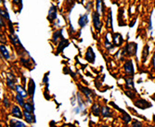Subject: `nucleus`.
Instances as JSON below:
<instances>
[{"mask_svg": "<svg viewBox=\"0 0 155 127\" xmlns=\"http://www.w3.org/2000/svg\"><path fill=\"white\" fill-rule=\"evenodd\" d=\"M137 45L134 42H130V43L126 44V46L124 47V48L123 49V53L122 55H128V56H136L137 54Z\"/></svg>", "mask_w": 155, "mask_h": 127, "instance_id": "f257e3e1", "label": "nucleus"}, {"mask_svg": "<svg viewBox=\"0 0 155 127\" xmlns=\"http://www.w3.org/2000/svg\"><path fill=\"white\" fill-rule=\"evenodd\" d=\"M92 21H93V26H94L95 29L97 32H101V27H102V23L101 21V16L98 15L97 11L92 12Z\"/></svg>", "mask_w": 155, "mask_h": 127, "instance_id": "f03ea898", "label": "nucleus"}, {"mask_svg": "<svg viewBox=\"0 0 155 127\" xmlns=\"http://www.w3.org/2000/svg\"><path fill=\"white\" fill-rule=\"evenodd\" d=\"M124 73L126 75L128 76H133L134 73H135V70H134V65H133V61L131 60H127L124 64Z\"/></svg>", "mask_w": 155, "mask_h": 127, "instance_id": "7ed1b4c3", "label": "nucleus"}, {"mask_svg": "<svg viewBox=\"0 0 155 127\" xmlns=\"http://www.w3.org/2000/svg\"><path fill=\"white\" fill-rule=\"evenodd\" d=\"M56 19H57V7L55 5H51L48 10V20L50 22H52Z\"/></svg>", "mask_w": 155, "mask_h": 127, "instance_id": "20e7f679", "label": "nucleus"}, {"mask_svg": "<svg viewBox=\"0 0 155 127\" xmlns=\"http://www.w3.org/2000/svg\"><path fill=\"white\" fill-rule=\"evenodd\" d=\"M86 60L89 62V63H94L95 62V60H96V55H95V52L93 50V48L91 47H89L87 50V53H86Z\"/></svg>", "mask_w": 155, "mask_h": 127, "instance_id": "39448f33", "label": "nucleus"}, {"mask_svg": "<svg viewBox=\"0 0 155 127\" xmlns=\"http://www.w3.org/2000/svg\"><path fill=\"white\" fill-rule=\"evenodd\" d=\"M96 11L101 17L104 15V1L103 0H97L96 2Z\"/></svg>", "mask_w": 155, "mask_h": 127, "instance_id": "423d86ee", "label": "nucleus"}, {"mask_svg": "<svg viewBox=\"0 0 155 127\" xmlns=\"http://www.w3.org/2000/svg\"><path fill=\"white\" fill-rule=\"evenodd\" d=\"M88 23V12L83 14V15L80 16L79 20H78V25L81 28H84V26H87Z\"/></svg>", "mask_w": 155, "mask_h": 127, "instance_id": "0eeeda50", "label": "nucleus"}, {"mask_svg": "<svg viewBox=\"0 0 155 127\" xmlns=\"http://www.w3.org/2000/svg\"><path fill=\"white\" fill-rule=\"evenodd\" d=\"M135 105H136V107H137V108H139V109H142L151 107L150 103H149V102L146 101L145 99H142V98H140V99L137 100V101L135 102Z\"/></svg>", "mask_w": 155, "mask_h": 127, "instance_id": "6e6552de", "label": "nucleus"}, {"mask_svg": "<svg viewBox=\"0 0 155 127\" xmlns=\"http://www.w3.org/2000/svg\"><path fill=\"white\" fill-rule=\"evenodd\" d=\"M15 77H14L13 74L11 73H8L7 75V86L10 88V89H16V86H15Z\"/></svg>", "mask_w": 155, "mask_h": 127, "instance_id": "1a4fd4ad", "label": "nucleus"}, {"mask_svg": "<svg viewBox=\"0 0 155 127\" xmlns=\"http://www.w3.org/2000/svg\"><path fill=\"white\" fill-rule=\"evenodd\" d=\"M35 83L33 79H30L29 83H28V95L31 96V97L33 98L35 96Z\"/></svg>", "mask_w": 155, "mask_h": 127, "instance_id": "9d476101", "label": "nucleus"}, {"mask_svg": "<svg viewBox=\"0 0 155 127\" xmlns=\"http://www.w3.org/2000/svg\"><path fill=\"white\" fill-rule=\"evenodd\" d=\"M23 117L28 123L35 122V117L34 116V113H32V112H28V111L24 110L23 111Z\"/></svg>", "mask_w": 155, "mask_h": 127, "instance_id": "9b49d317", "label": "nucleus"}, {"mask_svg": "<svg viewBox=\"0 0 155 127\" xmlns=\"http://www.w3.org/2000/svg\"><path fill=\"white\" fill-rule=\"evenodd\" d=\"M11 114L14 117L19 118V119H21L22 118V112H21V109L18 106H13L12 107V109H11Z\"/></svg>", "mask_w": 155, "mask_h": 127, "instance_id": "f8f14e48", "label": "nucleus"}, {"mask_svg": "<svg viewBox=\"0 0 155 127\" xmlns=\"http://www.w3.org/2000/svg\"><path fill=\"white\" fill-rule=\"evenodd\" d=\"M69 46V41L65 38H61V42L59 43V46H58V48H57V53H61L65 47H67Z\"/></svg>", "mask_w": 155, "mask_h": 127, "instance_id": "ddd939ff", "label": "nucleus"}, {"mask_svg": "<svg viewBox=\"0 0 155 127\" xmlns=\"http://www.w3.org/2000/svg\"><path fill=\"white\" fill-rule=\"evenodd\" d=\"M124 42L123 36L120 34H114V44L116 47H120Z\"/></svg>", "mask_w": 155, "mask_h": 127, "instance_id": "4468645a", "label": "nucleus"}, {"mask_svg": "<svg viewBox=\"0 0 155 127\" xmlns=\"http://www.w3.org/2000/svg\"><path fill=\"white\" fill-rule=\"evenodd\" d=\"M62 38V30H58L56 31L54 34H53V36H52V42L55 44L58 43V40Z\"/></svg>", "mask_w": 155, "mask_h": 127, "instance_id": "2eb2a0df", "label": "nucleus"}, {"mask_svg": "<svg viewBox=\"0 0 155 127\" xmlns=\"http://www.w3.org/2000/svg\"><path fill=\"white\" fill-rule=\"evenodd\" d=\"M125 86L126 88H128L130 90L135 91V86H134V81L132 77L129 78H125Z\"/></svg>", "mask_w": 155, "mask_h": 127, "instance_id": "dca6fc26", "label": "nucleus"}, {"mask_svg": "<svg viewBox=\"0 0 155 127\" xmlns=\"http://www.w3.org/2000/svg\"><path fill=\"white\" fill-rule=\"evenodd\" d=\"M101 114L103 117L108 118V117H111L112 116V112L110 110V109L109 107H102L101 109Z\"/></svg>", "mask_w": 155, "mask_h": 127, "instance_id": "f3484780", "label": "nucleus"}, {"mask_svg": "<svg viewBox=\"0 0 155 127\" xmlns=\"http://www.w3.org/2000/svg\"><path fill=\"white\" fill-rule=\"evenodd\" d=\"M1 55H2V57H3L5 60H8L10 59L9 52H8V50L7 49V47H6L3 44L1 45Z\"/></svg>", "mask_w": 155, "mask_h": 127, "instance_id": "a211bd4d", "label": "nucleus"}, {"mask_svg": "<svg viewBox=\"0 0 155 127\" xmlns=\"http://www.w3.org/2000/svg\"><path fill=\"white\" fill-rule=\"evenodd\" d=\"M92 113H93V115H95L97 117L100 116V114L101 113V109L97 104H94L92 106Z\"/></svg>", "mask_w": 155, "mask_h": 127, "instance_id": "6ab92c4d", "label": "nucleus"}, {"mask_svg": "<svg viewBox=\"0 0 155 127\" xmlns=\"http://www.w3.org/2000/svg\"><path fill=\"white\" fill-rule=\"evenodd\" d=\"M10 126L11 127H26V125L23 122H21V121H17V120H11Z\"/></svg>", "mask_w": 155, "mask_h": 127, "instance_id": "aec40b11", "label": "nucleus"}, {"mask_svg": "<svg viewBox=\"0 0 155 127\" xmlns=\"http://www.w3.org/2000/svg\"><path fill=\"white\" fill-rule=\"evenodd\" d=\"M16 92H17V94H19L20 96H21L22 97H26L27 96V92L23 89V87L22 86H16Z\"/></svg>", "mask_w": 155, "mask_h": 127, "instance_id": "412c9836", "label": "nucleus"}, {"mask_svg": "<svg viewBox=\"0 0 155 127\" xmlns=\"http://www.w3.org/2000/svg\"><path fill=\"white\" fill-rule=\"evenodd\" d=\"M149 51H150V47L148 45H146L144 47V49H143V52H142V61L145 62L148 56H149Z\"/></svg>", "mask_w": 155, "mask_h": 127, "instance_id": "4be33fe9", "label": "nucleus"}, {"mask_svg": "<svg viewBox=\"0 0 155 127\" xmlns=\"http://www.w3.org/2000/svg\"><path fill=\"white\" fill-rule=\"evenodd\" d=\"M79 89H81V91L84 94V96H86L87 97H90L92 96V91L87 87H84V86H79Z\"/></svg>", "mask_w": 155, "mask_h": 127, "instance_id": "5701e85b", "label": "nucleus"}, {"mask_svg": "<svg viewBox=\"0 0 155 127\" xmlns=\"http://www.w3.org/2000/svg\"><path fill=\"white\" fill-rule=\"evenodd\" d=\"M23 109H24V110H26L28 112H32V113H34V111H35L34 105L30 104V103H25L24 106H23Z\"/></svg>", "mask_w": 155, "mask_h": 127, "instance_id": "b1692460", "label": "nucleus"}, {"mask_svg": "<svg viewBox=\"0 0 155 127\" xmlns=\"http://www.w3.org/2000/svg\"><path fill=\"white\" fill-rule=\"evenodd\" d=\"M107 27L112 29V16H111V10H109L108 19H107Z\"/></svg>", "mask_w": 155, "mask_h": 127, "instance_id": "393cba45", "label": "nucleus"}, {"mask_svg": "<svg viewBox=\"0 0 155 127\" xmlns=\"http://www.w3.org/2000/svg\"><path fill=\"white\" fill-rule=\"evenodd\" d=\"M123 119H124V122L125 123H129V122L132 121V119H131L130 115H129L128 113H126L125 111H124V112H123Z\"/></svg>", "mask_w": 155, "mask_h": 127, "instance_id": "a878e982", "label": "nucleus"}, {"mask_svg": "<svg viewBox=\"0 0 155 127\" xmlns=\"http://www.w3.org/2000/svg\"><path fill=\"white\" fill-rule=\"evenodd\" d=\"M12 4L19 7V12L21 11V8H22V0H12Z\"/></svg>", "mask_w": 155, "mask_h": 127, "instance_id": "bb28decb", "label": "nucleus"}, {"mask_svg": "<svg viewBox=\"0 0 155 127\" xmlns=\"http://www.w3.org/2000/svg\"><path fill=\"white\" fill-rule=\"evenodd\" d=\"M23 98L24 97H22L21 96H20L19 94H17L16 95V100H17V102H18V104L20 105V106H21V107H23L24 106V100H23Z\"/></svg>", "mask_w": 155, "mask_h": 127, "instance_id": "cd10ccee", "label": "nucleus"}, {"mask_svg": "<svg viewBox=\"0 0 155 127\" xmlns=\"http://www.w3.org/2000/svg\"><path fill=\"white\" fill-rule=\"evenodd\" d=\"M130 127H143V124H142V122H140L137 121V120H134V121L131 122Z\"/></svg>", "mask_w": 155, "mask_h": 127, "instance_id": "c85d7f7f", "label": "nucleus"}, {"mask_svg": "<svg viewBox=\"0 0 155 127\" xmlns=\"http://www.w3.org/2000/svg\"><path fill=\"white\" fill-rule=\"evenodd\" d=\"M104 45H105V47H106L108 50H110V49H112V48L114 47V45H112L111 43H110L108 38H106V40H105V44H104Z\"/></svg>", "mask_w": 155, "mask_h": 127, "instance_id": "c756f323", "label": "nucleus"}, {"mask_svg": "<svg viewBox=\"0 0 155 127\" xmlns=\"http://www.w3.org/2000/svg\"><path fill=\"white\" fill-rule=\"evenodd\" d=\"M134 91L133 90H128V91H125V95H127L131 99H134V98L136 97V96H135V94L133 93Z\"/></svg>", "mask_w": 155, "mask_h": 127, "instance_id": "7c9ffc66", "label": "nucleus"}, {"mask_svg": "<svg viewBox=\"0 0 155 127\" xmlns=\"http://www.w3.org/2000/svg\"><path fill=\"white\" fill-rule=\"evenodd\" d=\"M43 83H46L47 88H48V73L45 74V76H44V78H43Z\"/></svg>", "mask_w": 155, "mask_h": 127, "instance_id": "2f4dec72", "label": "nucleus"}, {"mask_svg": "<svg viewBox=\"0 0 155 127\" xmlns=\"http://www.w3.org/2000/svg\"><path fill=\"white\" fill-rule=\"evenodd\" d=\"M3 104H4V106L6 107V108H8L9 107V101H8V97H4V99H3Z\"/></svg>", "mask_w": 155, "mask_h": 127, "instance_id": "473e14b6", "label": "nucleus"}, {"mask_svg": "<svg viewBox=\"0 0 155 127\" xmlns=\"http://www.w3.org/2000/svg\"><path fill=\"white\" fill-rule=\"evenodd\" d=\"M91 7H92V2H91V1H87V6H86L87 12H89V11H90Z\"/></svg>", "mask_w": 155, "mask_h": 127, "instance_id": "72a5a7b5", "label": "nucleus"}, {"mask_svg": "<svg viewBox=\"0 0 155 127\" xmlns=\"http://www.w3.org/2000/svg\"><path fill=\"white\" fill-rule=\"evenodd\" d=\"M152 66H153V68L155 69V52H154V54H153V56H152Z\"/></svg>", "mask_w": 155, "mask_h": 127, "instance_id": "f704fd0d", "label": "nucleus"}, {"mask_svg": "<svg viewBox=\"0 0 155 127\" xmlns=\"http://www.w3.org/2000/svg\"><path fill=\"white\" fill-rule=\"evenodd\" d=\"M5 26V19L3 17H1V27Z\"/></svg>", "mask_w": 155, "mask_h": 127, "instance_id": "c9c22d12", "label": "nucleus"}, {"mask_svg": "<svg viewBox=\"0 0 155 127\" xmlns=\"http://www.w3.org/2000/svg\"><path fill=\"white\" fill-rule=\"evenodd\" d=\"M73 1H74V0H67V3H72Z\"/></svg>", "mask_w": 155, "mask_h": 127, "instance_id": "e433bc0d", "label": "nucleus"}, {"mask_svg": "<svg viewBox=\"0 0 155 127\" xmlns=\"http://www.w3.org/2000/svg\"><path fill=\"white\" fill-rule=\"evenodd\" d=\"M77 2H81V3H83V2H84V0H77Z\"/></svg>", "mask_w": 155, "mask_h": 127, "instance_id": "4c0bfd02", "label": "nucleus"}, {"mask_svg": "<svg viewBox=\"0 0 155 127\" xmlns=\"http://www.w3.org/2000/svg\"><path fill=\"white\" fill-rule=\"evenodd\" d=\"M101 127H108V126H106V125H101Z\"/></svg>", "mask_w": 155, "mask_h": 127, "instance_id": "58836bf2", "label": "nucleus"}, {"mask_svg": "<svg viewBox=\"0 0 155 127\" xmlns=\"http://www.w3.org/2000/svg\"><path fill=\"white\" fill-rule=\"evenodd\" d=\"M1 127H3V126H2V125H1Z\"/></svg>", "mask_w": 155, "mask_h": 127, "instance_id": "ea45409f", "label": "nucleus"}, {"mask_svg": "<svg viewBox=\"0 0 155 127\" xmlns=\"http://www.w3.org/2000/svg\"><path fill=\"white\" fill-rule=\"evenodd\" d=\"M58 1H59V0H58Z\"/></svg>", "mask_w": 155, "mask_h": 127, "instance_id": "a19ab883", "label": "nucleus"}]
</instances>
